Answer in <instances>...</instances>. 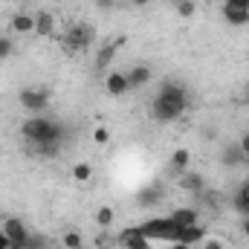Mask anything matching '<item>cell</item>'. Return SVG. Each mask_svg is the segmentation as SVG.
<instances>
[{
	"instance_id": "6da1fadb",
	"label": "cell",
	"mask_w": 249,
	"mask_h": 249,
	"mask_svg": "<svg viewBox=\"0 0 249 249\" xmlns=\"http://www.w3.org/2000/svg\"><path fill=\"white\" fill-rule=\"evenodd\" d=\"M20 136L26 139V145H29V151L35 157L53 160V157H58L64 151L70 130L58 119H50L44 113H32L29 119H23V124H20Z\"/></svg>"
},
{
	"instance_id": "7a4b0ae2",
	"label": "cell",
	"mask_w": 249,
	"mask_h": 249,
	"mask_svg": "<svg viewBox=\"0 0 249 249\" xmlns=\"http://www.w3.org/2000/svg\"><path fill=\"white\" fill-rule=\"evenodd\" d=\"M188 110V93L177 81H162L160 93L151 99V116L157 122H177Z\"/></svg>"
},
{
	"instance_id": "3957f363",
	"label": "cell",
	"mask_w": 249,
	"mask_h": 249,
	"mask_svg": "<svg viewBox=\"0 0 249 249\" xmlns=\"http://www.w3.org/2000/svg\"><path fill=\"white\" fill-rule=\"evenodd\" d=\"M127 229L142 235V238H148V241H168V244H174L177 232H180L171 217H148V220H142L136 226H127Z\"/></svg>"
},
{
	"instance_id": "277c9868",
	"label": "cell",
	"mask_w": 249,
	"mask_h": 249,
	"mask_svg": "<svg viewBox=\"0 0 249 249\" xmlns=\"http://www.w3.org/2000/svg\"><path fill=\"white\" fill-rule=\"evenodd\" d=\"M93 38H96V29L90 23H75V26L67 29L64 47H67V53H84V50H90Z\"/></svg>"
},
{
	"instance_id": "5b68a950",
	"label": "cell",
	"mask_w": 249,
	"mask_h": 249,
	"mask_svg": "<svg viewBox=\"0 0 249 249\" xmlns=\"http://www.w3.org/2000/svg\"><path fill=\"white\" fill-rule=\"evenodd\" d=\"M18 105L32 116V113H44L50 107V90L47 87H23L18 93Z\"/></svg>"
},
{
	"instance_id": "8992f818",
	"label": "cell",
	"mask_w": 249,
	"mask_h": 249,
	"mask_svg": "<svg viewBox=\"0 0 249 249\" xmlns=\"http://www.w3.org/2000/svg\"><path fill=\"white\" fill-rule=\"evenodd\" d=\"M3 235L9 238V244H26L32 232L20 217H3Z\"/></svg>"
},
{
	"instance_id": "52a82bcc",
	"label": "cell",
	"mask_w": 249,
	"mask_h": 249,
	"mask_svg": "<svg viewBox=\"0 0 249 249\" xmlns=\"http://www.w3.org/2000/svg\"><path fill=\"white\" fill-rule=\"evenodd\" d=\"M165 200V188L162 183H154V186L142 188L139 194H136V206H142V209H154V206H160Z\"/></svg>"
},
{
	"instance_id": "ba28073f",
	"label": "cell",
	"mask_w": 249,
	"mask_h": 249,
	"mask_svg": "<svg viewBox=\"0 0 249 249\" xmlns=\"http://www.w3.org/2000/svg\"><path fill=\"white\" fill-rule=\"evenodd\" d=\"M177 186L183 188V191H188V194H206V177L200 171H191L188 168L186 174L177 177Z\"/></svg>"
},
{
	"instance_id": "9c48e42d",
	"label": "cell",
	"mask_w": 249,
	"mask_h": 249,
	"mask_svg": "<svg viewBox=\"0 0 249 249\" xmlns=\"http://www.w3.org/2000/svg\"><path fill=\"white\" fill-rule=\"evenodd\" d=\"M105 90H107V96H113V99H119V96H124V93H130L127 72H107V75H105Z\"/></svg>"
},
{
	"instance_id": "30bf717a",
	"label": "cell",
	"mask_w": 249,
	"mask_h": 249,
	"mask_svg": "<svg viewBox=\"0 0 249 249\" xmlns=\"http://www.w3.org/2000/svg\"><path fill=\"white\" fill-rule=\"evenodd\" d=\"M122 44H124L122 38H119V41H113V44H105V47L96 53V58H93V70H96V72H105V70L110 67V61L116 58V50H119Z\"/></svg>"
},
{
	"instance_id": "8fae6325",
	"label": "cell",
	"mask_w": 249,
	"mask_h": 249,
	"mask_svg": "<svg viewBox=\"0 0 249 249\" xmlns=\"http://www.w3.org/2000/svg\"><path fill=\"white\" fill-rule=\"evenodd\" d=\"M223 20L229 23V26H247L249 23V9H244V6H235V3H223Z\"/></svg>"
},
{
	"instance_id": "7c38bea8",
	"label": "cell",
	"mask_w": 249,
	"mask_h": 249,
	"mask_svg": "<svg viewBox=\"0 0 249 249\" xmlns=\"http://www.w3.org/2000/svg\"><path fill=\"white\" fill-rule=\"evenodd\" d=\"M9 29L18 32V35H35V15L15 12V15L9 18Z\"/></svg>"
},
{
	"instance_id": "4fadbf2b",
	"label": "cell",
	"mask_w": 249,
	"mask_h": 249,
	"mask_svg": "<svg viewBox=\"0 0 249 249\" xmlns=\"http://www.w3.org/2000/svg\"><path fill=\"white\" fill-rule=\"evenodd\" d=\"M35 35H38V38L55 35V15H53V12H47V9L35 12Z\"/></svg>"
},
{
	"instance_id": "5bb4252c",
	"label": "cell",
	"mask_w": 249,
	"mask_h": 249,
	"mask_svg": "<svg viewBox=\"0 0 249 249\" xmlns=\"http://www.w3.org/2000/svg\"><path fill=\"white\" fill-rule=\"evenodd\" d=\"M188 168H191V154H188L186 148H177L171 154V160H168V174L171 177H180V174H186Z\"/></svg>"
},
{
	"instance_id": "9a60e30c",
	"label": "cell",
	"mask_w": 249,
	"mask_h": 249,
	"mask_svg": "<svg viewBox=\"0 0 249 249\" xmlns=\"http://www.w3.org/2000/svg\"><path fill=\"white\" fill-rule=\"evenodd\" d=\"M151 78H154V70H151L148 64H136V67L127 72V84H130V90H139V87L151 84Z\"/></svg>"
},
{
	"instance_id": "2e32d148",
	"label": "cell",
	"mask_w": 249,
	"mask_h": 249,
	"mask_svg": "<svg viewBox=\"0 0 249 249\" xmlns=\"http://www.w3.org/2000/svg\"><path fill=\"white\" fill-rule=\"evenodd\" d=\"M168 217L174 220V226H177V229H186V226H197V223H200V220H197L200 214H197V209H194V206H183V209H174V212H171Z\"/></svg>"
},
{
	"instance_id": "e0dca14e",
	"label": "cell",
	"mask_w": 249,
	"mask_h": 249,
	"mask_svg": "<svg viewBox=\"0 0 249 249\" xmlns=\"http://www.w3.org/2000/svg\"><path fill=\"white\" fill-rule=\"evenodd\" d=\"M116 241H119L122 249H151V241H148V238H142V235H136V232H130V229H122Z\"/></svg>"
},
{
	"instance_id": "ac0fdd59",
	"label": "cell",
	"mask_w": 249,
	"mask_h": 249,
	"mask_svg": "<svg viewBox=\"0 0 249 249\" xmlns=\"http://www.w3.org/2000/svg\"><path fill=\"white\" fill-rule=\"evenodd\" d=\"M244 160H247V154L241 151V145H226V148H220V165H226V168H238Z\"/></svg>"
},
{
	"instance_id": "d6986e66",
	"label": "cell",
	"mask_w": 249,
	"mask_h": 249,
	"mask_svg": "<svg viewBox=\"0 0 249 249\" xmlns=\"http://www.w3.org/2000/svg\"><path fill=\"white\" fill-rule=\"evenodd\" d=\"M206 241V229L197 223V226H186L177 232V244H186V247H194V244H203Z\"/></svg>"
},
{
	"instance_id": "ffe728a7",
	"label": "cell",
	"mask_w": 249,
	"mask_h": 249,
	"mask_svg": "<svg viewBox=\"0 0 249 249\" xmlns=\"http://www.w3.org/2000/svg\"><path fill=\"white\" fill-rule=\"evenodd\" d=\"M90 177H93V165L90 162H75L72 165V180L75 183H87Z\"/></svg>"
},
{
	"instance_id": "44dd1931",
	"label": "cell",
	"mask_w": 249,
	"mask_h": 249,
	"mask_svg": "<svg viewBox=\"0 0 249 249\" xmlns=\"http://www.w3.org/2000/svg\"><path fill=\"white\" fill-rule=\"evenodd\" d=\"M61 244H64V249H84V238H81V232L70 229V232H64Z\"/></svg>"
},
{
	"instance_id": "7402d4cb",
	"label": "cell",
	"mask_w": 249,
	"mask_h": 249,
	"mask_svg": "<svg viewBox=\"0 0 249 249\" xmlns=\"http://www.w3.org/2000/svg\"><path fill=\"white\" fill-rule=\"evenodd\" d=\"M113 217H116L113 206H99V212H96V223H99L102 229H107V226L113 223Z\"/></svg>"
},
{
	"instance_id": "603a6c76",
	"label": "cell",
	"mask_w": 249,
	"mask_h": 249,
	"mask_svg": "<svg viewBox=\"0 0 249 249\" xmlns=\"http://www.w3.org/2000/svg\"><path fill=\"white\" fill-rule=\"evenodd\" d=\"M174 12H177L180 18H194V15H197V0H180V3L174 6Z\"/></svg>"
},
{
	"instance_id": "cb8c5ba5",
	"label": "cell",
	"mask_w": 249,
	"mask_h": 249,
	"mask_svg": "<svg viewBox=\"0 0 249 249\" xmlns=\"http://www.w3.org/2000/svg\"><path fill=\"white\" fill-rule=\"evenodd\" d=\"M12 53H15V44H12V38H9V35H0V61H6Z\"/></svg>"
},
{
	"instance_id": "d4e9b609",
	"label": "cell",
	"mask_w": 249,
	"mask_h": 249,
	"mask_svg": "<svg viewBox=\"0 0 249 249\" xmlns=\"http://www.w3.org/2000/svg\"><path fill=\"white\" fill-rule=\"evenodd\" d=\"M93 142H96V145H107V142H110V130H107L105 124H99V127L93 130Z\"/></svg>"
},
{
	"instance_id": "484cf974",
	"label": "cell",
	"mask_w": 249,
	"mask_h": 249,
	"mask_svg": "<svg viewBox=\"0 0 249 249\" xmlns=\"http://www.w3.org/2000/svg\"><path fill=\"white\" fill-rule=\"evenodd\" d=\"M113 244H119V241H116V238H110V235H99V238H96V247H99V249H110Z\"/></svg>"
},
{
	"instance_id": "4316f807",
	"label": "cell",
	"mask_w": 249,
	"mask_h": 249,
	"mask_svg": "<svg viewBox=\"0 0 249 249\" xmlns=\"http://www.w3.org/2000/svg\"><path fill=\"white\" fill-rule=\"evenodd\" d=\"M203 249H223V241L220 238H206L203 241Z\"/></svg>"
},
{
	"instance_id": "83f0119b",
	"label": "cell",
	"mask_w": 249,
	"mask_h": 249,
	"mask_svg": "<svg viewBox=\"0 0 249 249\" xmlns=\"http://www.w3.org/2000/svg\"><path fill=\"white\" fill-rule=\"evenodd\" d=\"M96 6H99L102 12H113V9H116V0H96Z\"/></svg>"
},
{
	"instance_id": "f1b7e54d",
	"label": "cell",
	"mask_w": 249,
	"mask_h": 249,
	"mask_svg": "<svg viewBox=\"0 0 249 249\" xmlns=\"http://www.w3.org/2000/svg\"><path fill=\"white\" fill-rule=\"evenodd\" d=\"M238 145H241V151L247 154V160H249V130L244 133V136H241V142H238Z\"/></svg>"
},
{
	"instance_id": "f546056e",
	"label": "cell",
	"mask_w": 249,
	"mask_h": 249,
	"mask_svg": "<svg viewBox=\"0 0 249 249\" xmlns=\"http://www.w3.org/2000/svg\"><path fill=\"white\" fill-rule=\"evenodd\" d=\"M9 247V238L3 235V220H0V249H6Z\"/></svg>"
},
{
	"instance_id": "4dcf8cb0",
	"label": "cell",
	"mask_w": 249,
	"mask_h": 249,
	"mask_svg": "<svg viewBox=\"0 0 249 249\" xmlns=\"http://www.w3.org/2000/svg\"><path fill=\"white\" fill-rule=\"evenodd\" d=\"M241 232L249 238V217H244V220H241Z\"/></svg>"
},
{
	"instance_id": "1f68e13d",
	"label": "cell",
	"mask_w": 249,
	"mask_h": 249,
	"mask_svg": "<svg viewBox=\"0 0 249 249\" xmlns=\"http://www.w3.org/2000/svg\"><path fill=\"white\" fill-rule=\"evenodd\" d=\"M162 249H191V247H186V244H177V241H174V244H168V247H162Z\"/></svg>"
},
{
	"instance_id": "d6a6232c",
	"label": "cell",
	"mask_w": 249,
	"mask_h": 249,
	"mask_svg": "<svg viewBox=\"0 0 249 249\" xmlns=\"http://www.w3.org/2000/svg\"><path fill=\"white\" fill-rule=\"evenodd\" d=\"M229 3H235V6H244V9H249V0H229Z\"/></svg>"
},
{
	"instance_id": "836d02e7",
	"label": "cell",
	"mask_w": 249,
	"mask_h": 249,
	"mask_svg": "<svg viewBox=\"0 0 249 249\" xmlns=\"http://www.w3.org/2000/svg\"><path fill=\"white\" fill-rule=\"evenodd\" d=\"M130 3H133V6H148L151 0H130Z\"/></svg>"
},
{
	"instance_id": "e575fe53",
	"label": "cell",
	"mask_w": 249,
	"mask_h": 249,
	"mask_svg": "<svg viewBox=\"0 0 249 249\" xmlns=\"http://www.w3.org/2000/svg\"><path fill=\"white\" fill-rule=\"evenodd\" d=\"M6 249H26V247H23V244H9Z\"/></svg>"
},
{
	"instance_id": "d590c367",
	"label": "cell",
	"mask_w": 249,
	"mask_h": 249,
	"mask_svg": "<svg viewBox=\"0 0 249 249\" xmlns=\"http://www.w3.org/2000/svg\"><path fill=\"white\" fill-rule=\"evenodd\" d=\"M203 3H212V0H203Z\"/></svg>"
}]
</instances>
